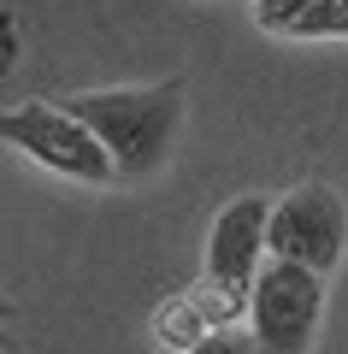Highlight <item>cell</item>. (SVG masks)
Returning a JSON list of instances; mask_svg holds the SVG:
<instances>
[{
    "label": "cell",
    "instance_id": "8",
    "mask_svg": "<svg viewBox=\"0 0 348 354\" xmlns=\"http://www.w3.org/2000/svg\"><path fill=\"white\" fill-rule=\"evenodd\" d=\"M189 354H266V348H260V337H254L248 325H224V330H212L207 342H195Z\"/></svg>",
    "mask_w": 348,
    "mask_h": 354
},
{
    "label": "cell",
    "instance_id": "3",
    "mask_svg": "<svg viewBox=\"0 0 348 354\" xmlns=\"http://www.w3.org/2000/svg\"><path fill=\"white\" fill-rule=\"evenodd\" d=\"M324 319V278L295 260H266L248 295V330L266 354H307Z\"/></svg>",
    "mask_w": 348,
    "mask_h": 354
},
{
    "label": "cell",
    "instance_id": "6",
    "mask_svg": "<svg viewBox=\"0 0 348 354\" xmlns=\"http://www.w3.org/2000/svg\"><path fill=\"white\" fill-rule=\"evenodd\" d=\"M242 307H248V295H230V290H212V283L195 278V290H177L172 301L160 307V319H154V330H160L165 348H195V342H207L212 330L237 325Z\"/></svg>",
    "mask_w": 348,
    "mask_h": 354
},
{
    "label": "cell",
    "instance_id": "1",
    "mask_svg": "<svg viewBox=\"0 0 348 354\" xmlns=\"http://www.w3.org/2000/svg\"><path fill=\"white\" fill-rule=\"evenodd\" d=\"M65 106L107 142L118 177L142 183L172 160L177 124H183V83L165 77V83H148V88H83Z\"/></svg>",
    "mask_w": 348,
    "mask_h": 354
},
{
    "label": "cell",
    "instance_id": "9",
    "mask_svg": "<svg viewBox=\"0 0 348 354\" xmlns=\"http://www.w3.org/2000/svg\"><path fill=\"white\" fill-rule=\"evenodd\" d=\"M319 0H254V18H260V30H277V36H289V24H295L301 12H313Z\"/></svg>",
    "mask_w": 348,
    "mask_h": 354
},
{
    "label": "cell",
    "instance_id": "7",
    "mask_svg": "<svg viewBox=\"0 0 348 354\" xmlns=\"http://www.w3.org/2000/svg\"><path fill=\"white\" fill-rule=\"evenodd\" d=\"M324 36H348V0H319L313 12L289 24V41H324Z\"/></svg>",
    "mask_w": 348,
    "mask_h": 354
},
{
    "label": "cell",
    "instance_id": "2",
    "mask_svg": "<svg viewBox=\"0 0 348 354\" xmlns=\"http://www.w3.org/2000/svg\"><path fill=\"white\" fill-rule=\"evenodd\" d=\"M0 136H6V148L30 153L36 165L71 177V183H112V177H118L107 142H100L65 101H18V106H6Z\"/></svg>",
    "mask_w": 348,
    "mask_h": 354
},
{
    "label": "cell",
    "instance_id": "4",
    "mask_svg": "<svg viewBox=\"0 0 348 354\" xmlns=\"http://www.w3.org/2000/svg\"><path fill=\"white\" fill-rule=\"evenodd\" d=\"M272 260H295L319 278H331L336 260L348 254V201L331 183H301L272 207V230H266Z\"/></svg>",
    "mask_w": 348,
    "mask_h": 354
},
{
    "label": "cell",
    "instance_id": "5",
    "mask_svg": "<svg viewBox=\"0 0 348 354\" xmlns=\"http://www.w3.org/2000/svg\"><path fill=\"white\" fill-rule=\"evenodd\" d=\"M272 207L277 201H266V195H237V201L212 218V230H207V272H201V283L230 290V295H254V278L266 272L260 254H272V248H266Z\"/></svg>",
    "mask_w": 348,
    "mask_h": 354
}]
</instances>
